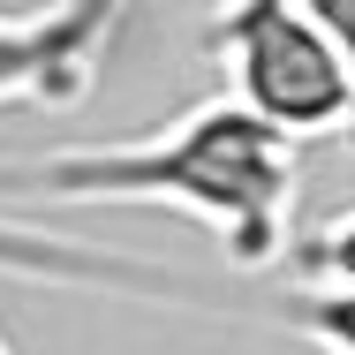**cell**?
Here are the masks:
<instances>
[{
    "instance_id": "cell-1",
    "label": "cell",
    "mask_w": 355,
    "mask_h": 355,
    "mask_svg": "<svg viewBox=\"0 0 355 355\" xmlns=\"http://www.w3.org/2000/svg\"><path fill=\"white\" fill-rule=\"evenodd\" d=\"M295 182H302V144L212 98L151 137L8 159L0 205H166L197 219L242 272H265L295 250Z\"/></svg>"
},
{
    "instance_id": "cell-7",
    "label": "cell",
    "mask_w": 355,
    "mask_h": 355,
    "mask_svg": "<svg viewBox=\"0 0 355 355\" xmlns=\"http://www.w3.org/2000/svg\"><path fill=\"white\" fill-rule=\"evenodd\" d=\"M0 355H15V348H8V333H0Z\"/></svg>"
},
{
    "instance_id": "cell-6",
    "label": "cell",
    "mask_w": 355,
    "mask_h": 355,
    "mask_svg": "<svg viewBox=\"0 0 355 355\" xmlns=\"http://www.w3.org/2000/svg\"><path fill=\"white\" fill-rule=\"evenodd\" d=\"M325 23H333V38H340V53H348V137H355V0H310Z\"/></svg>"
},
{
    "instance_id": "cell-5",
    "label": "cell",
    "mask_w": 355,
    "mask_h": 355,
    "mask_svg": "<svg viewBox=\"0 0 355 355\" xmlns=\"http://www.w3.org/2000/svg\"><path fill=\"white\" fill-rule=\"evenodd\" d=\"M295 257H302V265H310L325 287H355V212H340L325 234H310Z\"/></svg>"
},
{
    "instance_id": "cell-2",
    "label": "cell",
    "mask_w": 355,
    "mask_h": 355,
    "mask_svg": "<svg viewBox=\"0 0 355 355\" xmlns=\"http://www.w3.org/2000/svg\"><path fill=\"white\" fill-rule=\"evenodd\" d=\"M212 61L227 69V106L272 137L310 144L348 129V53L310 0H219Z\"/></svg>"
},
{
    "instance_id": "cell-4",
    "label": "cell",
    "mask_w": 355,
    "mask_h": 355,
    "mask_svg": "<svg viewBox=\"0 0 355 355\" xmlns=\"http://www.w3.org/2000/svg\"><path fill=\"white\" fill-rule=\"evenodd\" d=\"M0 280L91 287V295H137V302H205V310H219V295L189 287L159 257L106 250V242H83V234H53V227H31V219H8V212H0Z\"/></svg>"
},
{
    "instance_id": "cell-3",
    "label": "cell",
    "mask_w": 355,
    "mask_h": 355,
    "mask_svg": "<svg viewBox=\"0 0 355 355\" xmlns=\"http://www.w3.org/2000/svg\"><path fill=\"white\" fill-rule=\"evenodd\" d=\"M129 0H46L0 15V106H76L106 61Z\"/></svg>"
}]
</instances>
